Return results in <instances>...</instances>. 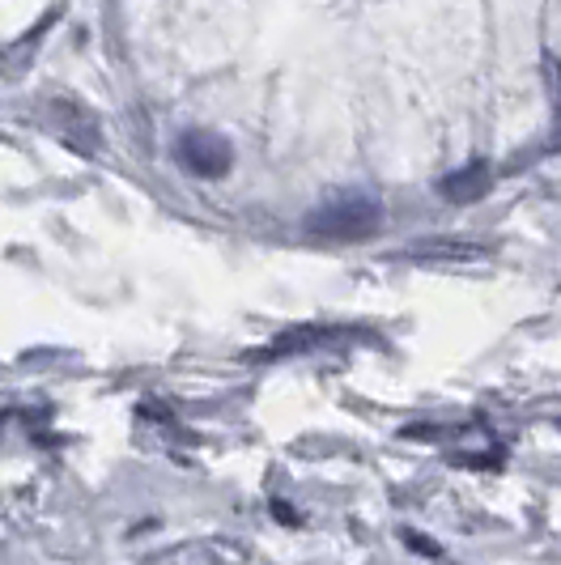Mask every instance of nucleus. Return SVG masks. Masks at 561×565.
<instances>
[{
	"label": "nucleus",
	"instance_id": "1",
	"mask_svg": "<svg viewBox=\"0 0 561 565\" xmlns=\"http://www.w3.org/2000/svg\"><path fill=\"white\" fill-rule=\"evenodd\" d=\"M379 226H383V204L370 192H337L319 200V209L307 217V234L332 243H366Z\"/></svg>",
	"mask_w": 561,
	"mask_h": 565
},
{
	"label": "nucleus",
	"instance_id": "2",
	"mask_svg": "<svg viewBox=\"0 0 561 565\" xmlns=\"http://www.w3.org/2000/svg\"><path fill=\"white\" fill-rule=\"evenodd\" d=\"M174 162L197 174V179H225L230 167H234V145L225 141L222 132H204V128H192L174 141Z\"/></svg>",
	"mask_w": 561,
	"mask_h": 565
},
{
	"label": "nucleus",
	"instance_id": "3",
	"mask_svg": "<svg viewBox=\"0 0 561 565\" xmlns=\"http://www.w3.org/2000/svg\"><path fill=\"white\" fill-rule=\"evenodd\" d=\"M489 167L485 162H473V167L455 170V174H447L438 188H443V196L451 200V204H473V200H480L485 192H489Z\"/></svg>",
	"mask_w": 561,
	"mask_h": 565
},
{
	"label": "nucleus",
	"instance_id": "4",
	"mask_svg": "<svg viewBox=\"0 0 561 565\" xmlns=\"http://www.w3.org/2000/svg\"><path fill=\"white\" fill-rule=\"evenodd\" d=\"M273 514H277L280 523H298V514L289 510V502H277V507H273Z\"/></svg>",
	"mask_w": 561,
	"mask_h": 565
}]
</instances>
